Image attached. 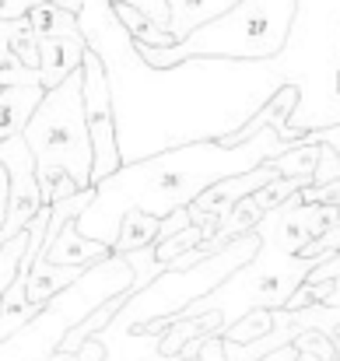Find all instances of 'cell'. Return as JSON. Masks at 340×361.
Segmentation results:
<instances>
[{"instance_id":"6da1fadb","label":"cell","mask_w":340,"mask_h":361,"mask_svg":"<svg viewBox=\"0 0 340 361\" xmlns=\"http://www.w3.org/2000/svg\"><path fill=\"white\" fill-rule=\"evenodd\" d=\"M291 144L277 137V130L267 123L263 130H256L249 140L242 144H221L218 137H200L193 144L162 151L154 158H140L137 165H119L113 176H106L95 186V200L88 204V211L78 218V228L106 218V245L116 239L119 228V214L130 207L151 211L158 218H165L176 207H186L200 190H207L211 183L249 172L263 161H270L274 154L288 151Z\"/></svg>"},{"instance_id":"7a4b0ae2","label":"cell","mask_w":340,"mask_h":361,"mask_svg":"<svg viewBox=\"0 0 340 361\" xmlns=\"http://www.w3.org/2000/svg\"><path fill=\"white\" fill-rule=\"evenodd\" d=\"M298 0H235L225 14L197 25L176 46H140L147 71H176L190 60H274L291 32Z\"/></svg>"},{"instance_id":"3957f363","label":"cell","mask_w":340,"mask_h":361,"mask_svg":"<svg viewBox=\"0 0 340 361\" xmlns=\"http://www.w3.org/2000/svg\"><path fill=\"white\" fill-rule=\"evenodd\" d=\"M21 137L35 161L63 165L81 190L92 186V137H88V123H85L81 67L74 74H67L56 88L42 92Z\"/></svg>"},{"instance_id":"277c9868","label":"cell","mask_w":340,"mask_h":361,"mask_svg":"<svg viewBox=\"0 0 340 361\" xmlns=\"http://www.w3.org/2000/svg\"><path fill=\"white\" fill-rule=\"evenodd\" d=\"M81 99H85V123L92 137V183H102L123 165V158L116 144L113 78L95 46H88L81 56Z\"/></svg>"},{"instance_id":"5b68a950","label":"cell","mask_w":340,"mask_h":361,"mask_svg":"<svg viewBox=\"0 0 340 361\" xmlns=\"http://www.w3.org/2000/svg\"><path fill=\"white\" fill-rule=\"evenodd\" d=\"M0 161L7 165V176H11L7 218L0 225V242H4L32 221V214L42 207V193H39V179H35V158H32L21 133L0 140Z\"/></svg>"},{"instance_id":"8992f818","label":"cell","mask_w":340,"mask_h":361,"mask_svg":"<svg viewBox=\"0 0 340 361\" xmlns=\"http://www.w3.org/2000/svg\"><path fill=\"white\" fill-rule=\"evenodd\" d=\"M109 252L113 249L106 242L92 239L78 228V218H67L53 239H42V245H39V256L56 263V267H95Z\"/></svg>"},{"instance_id":"52a82bcc","label":"cell","mask_w":340,"mask_h":361,"mask_svg":"<svg viewBox=\"0 0 340 361\" xmlns=\"http://www.w3.org/2000/svg\"><path fill=\"white\" fill-rule=\"evenodd\" d=\"M88 49V35H49L39 39V85L56 88L67 74L81 67V56Z\"/></svg>"},{"instance_id":"ba28073f","label":"cell","mask_w":340,"mask_h":361,"mask_svg":"<svg viewBox=\"0 0 340 361\" xmlns=\"http://www.w3.org/2000/svg\"><path fill=\"white\" fill-rule=\"evenodd\" d=\"M42 85L39 81H28V85H4L0 88V140L14 137L25 130V123L32 116V109L39 106L42 99Z\"/></svg>"},{"instance_id":"9c48e42d","label":"cell","mask_w":340,"mask_h":361,"mask_svg":"<svg viewBox=\"0 0 340 361\" xmlns=\"http://www.w3.org/2000/svg\"><path fill=\"white\" fill-rule=\"evenodd\" d=\"M85 274H88V267H56V263H49L35 252L32 277H28V302L46 305L56 295H63L71 284H78V277H85Z\"/></svg>"},{"instance_id":"30bf717a","label":"cell","mask_w":340,"mask_h":361,"mask_svg":"<svg viewBox=\"0 0 340 361\" xmlns=\"http://www.w3.org/2000/svg\"><path fill=\"white\" fill-rule=\"evenodd\" d=\"M158 225L162 218L151 214V211H140V207H130L119 214V228H116V239L109 242L113 252H133L140 245H151L158 239Z\"/></svg>"},{"instance_id":"8fae6325","label":"cell","mask_w":340,"mask_h":361,"mask_svg":"<svg viewBox=\"0 0 340 361\" xmlns=\"http://www.w3.org/2000/svg\"><path fill=\"white\" fill-rule=\"evenodd\" d=\"M165 4H169V32H172L176 39H183V35H190L197 25H204V21L225 14L235 0H165Z\"/></svg>"},{"instance_id":"7c38bea8","label":"cell","mask_w":340,"mask_h":361,"mask_svg":"<svg viewBox=\"0 0 340 361\" xmlns=\"http://www.w3.org/2000/svg\"><path fill=\"white\" fill-rule=\"evenodd\" d=\"M113 14H116V21L126 28V35L133 42H140V46H176L179 42L165 25H158L151 14H144L133 4H113Z\"/></svg>"},{"instance_id":"4fadbf2b","label":"cell","mask_w":340,"mask_h":361,"mask_svg":"<svg viewBox=\"0 0 340 361\" xmlns=\"http://www.w3.org/2000/svg\"><path fill=\"white\" fill-rule=\"evenodd\" d=\"M25 18H28V25H32V32H35L39 39H49V35H85L81 18H78L74 11H63V7L49 4V0L32 4Z\"/></svg>"},{"instance_id":"5bb4252c","label":"cell","mask_w":340,"mask_h":361,"mask_svg":"<svg viewBox=\"0 0 340 361\" xmlns=\"http://www.w3.org/2000/svg\"><path fill=\"white\" fill-rule=\"evenodd\" d=\"M35 179H39L42 204L67 200V197H74V193L81 190V186L74 183V176H71L63 165H53V161H35Z\"/></svg>"},{"instance_id":"9a60e30c","label":"cell","mask_w":340,"mask_h":361,"mask_svg":"<svg viewBox=\"0 0 340 361\" xmlns=\"http://www.w3.org/2000/svg\"><path fill=\"white\" fill-rule=\"evenodd\" d=\"M7 46L14 49V56L25 63V67H39V35L32 32L28 18H7Z\"/></svg>"},{"instance_id":"2e32d148","label":"cell","mask_w":340,"mask_h":361,"mask_svg":"<svg viewBox=\"0 0 340 361\" xmlns=\"http://www.w3.org/2000/svg\"><path fill=\"white\" fill-rule=\"evenodd\" d=\"M274 330V309H249L245 316H238L231 326H225V341H235V344H249L263 334Z\"/></svg>"},{"instance_id":"e0dca14e","label":"cell","mask_w":340,"mask_h":361,"mask_svg":"<svg viewBox=\"0 0 340 361\" xmlns=\"http://www.w3.org/2000/svg\"><path fill=\"white\" fill-rule=\"evenodd\" d=\"M305 183H312V176H274L270 183H263V186L253 193V204L267 214V211H274L277 204H284L295 190H302Z\"/></svg>"},{"instance_id":"ac0fdd59","label":"cell","mask_w":340,"mask_h":361,"mask_svg":"<svg viewBox=\"0 0 340 361\" xmlns=\"http://www.w3.org/2000/svg\"><path fill=\"white\" fill-rule=\"evenodd\" d=\"M291 344L298 348V355L305 361H334L337 358V341H334L330 334H323V330H302Z\"/></svg>"},{"instance_id":"d6986e66","label":"cell","mask_w":340,"mask_h":361,"mask_svg":"<svg viewBox=\"0 0 340 361\" xmlns=\"http://www.w3.org/2000/svg\"><path fill=\"white\" fill-rule=\"evenodd\" d=\"M204 239V232L190 221L186 228H179L176 235H169V239H162V242H154V256L162 259V263H169L172 256H179V252H186V249H193L197 242Z\"/></svg>"},{"instance_id":"ffe728a7","label":"cell","mask_w":340,"mask_h":361,"mask_svg":"<svg viewBox=\"0 0 340 361\" xmlns=\"http://www.w3.org/2000/svg\"><path fill=\"white\" fill-rule=\"evenodd\" d=\"M42 361H106V341L95 334V337H88L81 348H74V351H60V348H53V355H46Z\"/></svg>"},{"instance_id":"44dd1931","label":"cell","mask_w":340,"mask_h":361,"mask_svg":"<svg viewBox=\"0 0 340 361\" xmlns=\"http://www.w3.org/2000/svg\"><path fill=\"white\" fill-rule=\"evenodd\" d=\"M109 4H133V7H140L144 14H151L158 25L169 28V4H165V0H109Z\"/></svg>"},{"instance_id":"7402d4cb","label":"cell","mask_w":340,"mask_h":361,"mask_svg":"<svg viewBox=\"0 0 340 361\" xmlns=\"http://www.w3.org/2000/svg\"><path fill=\"white\" fill-rule=\"evenodd\" d=\"M32 4H39V0H0V18H21V14H28Z\"/></svg>"},{"instance_id":"603a6c76","label":"cell","mask_w":340,"mask_h":361,"mask_svg":"<svg viewBox=\"0 0 340 361\" xmlns=\"http://www.w3.org/2000/svg\"><path fill=\"white\" fill-rule=\"evenodd\" d=\"M7 200H11V176H7V165L0 161V225L7 218Z\"/></svg>"},{"instance_id":"cb8c5ba5","label":"cell","mask_w":340,"mask_h":361,"mask_svg":"<svg viewBox=\"0 0 340 361\" xmlns=\"http://www.w3.org/2000/svg\"><path fill=\"white\" fill-rule=\"evenodd\" d=\"M49 4H56V7H63V11H74V14L85 11V0H49Z\"/></svg>"},{"instance_id":"d4e9b609","label":"cell","mask_w":340,"mask_h":361,"mask_svg":"<svg viewBox=\"0 0 340 361\" xmlns=\"http://www.w3.org/2000/svg\"><path fill=\"white\" fill-rule=\"evenodd\" d=\"M334 341H337V358H334V361H340V323L334 326Z\"/></svg>"},{"instance_id":"484cf974","label":"cell","mask_w":340,"mask_h":361,"mask_svg":"<svg viewBox=\"0 0 340 361\" xmlns=\"http://www.w3.org/2000/svg\"><path fill=\"white\" fill-rule=\"evenodd\" d=\"M0 88H4V85H0Z\"/></svg>"}]
</instances>
